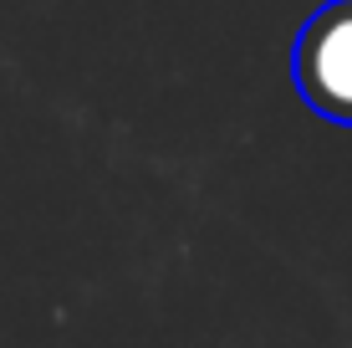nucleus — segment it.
<instances>
[{"mask_svg": "<svg viewBox=\"0 0 352 348\" xmlns=\"http://www.w3.org/2000/svg\"><path fill=\"white\" fill-rule=\"evenodd\" d=\"M291 77L317 118L352 128V0L311 10L291 52Z\"/></svg>", "mask_w": 352, "mask_h": 348, "instance_id": "nucleus-1", "label": "nucleus"}]
</instances>
